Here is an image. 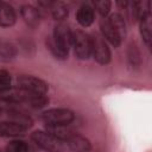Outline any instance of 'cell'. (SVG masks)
Here are the masks:
<instances>
[{"instance_id": "e0dca14e", "label": "cell", "mask_w": 152, "mask_h": 152, "mask_svg": "<svg viewBox=\"0 0 152 152\" xmlns=\"http://www.w3.org/2000/svg\"><path fill=\"white\" fill-rule=\"evenodd\" d=\"M6 152H28V145L24 140H13L6 146Z\"/></svg>"}, {"instance_id": "5b68a950", "label": "cell", "mask_w": 152, "mask_h": 152, "mask_svg": "<svg viewBox=\"0 0 152 152\" xmlns=\"http://www.w3.org/2000/svg\"><path fill=\"white\" fill-rule=\"evenodd\" d=\"M91 39V55L94 56V59L100 64H108L112 58L110 50L104 42V39L101 36H93Z\"/></svg>"}, {"instance_id": "3957f363", "label": "cell", "mask_w": 152, "mask_h": 152, "mask_svg": "<svg viewBox=\"0 0 152 152\" xmlns=\"http://www.w3.org/2000/svg\"><path fill=\"white\" fill-rule=\"evenodd\" d=\"M72 46L78 59H88L91 55V39L81 30L72 31Z\"/></svg>"}, {"instance_id": "d6986e66", "label": "cell", "mask_w": 152, "mask_h": 152, "mask_svg": "<svg viewBox=\"0 0 152 152\" xmlns=\"http://www.w3.org/2000/svg\"><path fill=\"white\" fill-rule=\"evenodd\" d=\"M94 6L96 8V11L102 15V17H106L109 11H110V6H112V2L108 1V0H100V1H95L94 2Z\"/></svg>"}, {"instance_id": "8fae6325", "label": "cell", "mask_w": 152, "mask_h": 152, "mask_svg": "<svg viewBox=\"0 0 152 152\" xmlns=\"http://www.w3.org/2000/svg\"><path fill=\"white\" fill-rule=\"evenodd\" d=\"M20 13H21V17L24 19V21L31 26V27H37L39 25V21H40V14H39V11L31 6V5H23L21 8H20Z\"/></svg>"}, {"instance_id": "7c38bea8", "label": "cell", "mask_w": 152, "mask_h": 152, "mask_svg": "<svg viewBox=\"0 0 152 152\" xmlns=\"http://www.w3.org/2000/svg\"><path fill=\"white\" fill-rule=\"evenodd\" d=\"M100 28H101V32H102V38H104L106 40H108L114 46H119L120 45L121 39L118 37V34L115 33V31L110 26V24H109V21H108L107 18L101 19V21H100Z\"/></svg>"}, {"instance_id": "ffe728a7", "label": "cell", "mask_w": 152, "mask_h": 152, "mask_svg": "<svg viewBox=\"0 0 152 152\" xmlns=\"http://www.w3.org/2000/svg\"><path fill=\"white\" fill-rule=\"evenodd\" d=\"M11 87V75L6 70H0V90L8 89Z\"/></svg>"}, {"instance_id": "52a82bcc", "label": "cell", "mask_w": 152, "mask_h": 152, "mask_svg": "<svg viewBox=\"0 0 152 152\" xmlns=\"http://www.w3.org/2000/svg\"><path fill=\"white\" fill-rule=\"evenodd\" d=\"M28 129L27 126L17 121L0 122V137H19L24 135Z\"/></svg>"}, {"instance_id": "2e32d148", "label": "cell", "mask_w": 152, "mask_h": 152, "mask_svg": "<svg viewBox=\"0 0 152 152\" xmlns=\"http://www.w3.org/2000/svg\"><path fill=\"white\" fill-rule=\"evenodd\" d=\"M28 104H31L34 108H42L45 107L49 102V99L45 95H39V94H28V97L26 100Z\"/></svg>"}, {"instance_id": "7402d4cb", "label": "cell", "mask_w": 152, "mask_h": 152, "mask_svg": "<svg viewBox=\"0 0 152 152\" xmlns=\"http://www.w3.org/2000/svg\"><path fill=\"white\" fill-rule=\"evenodd\" d=\"M0 114H1V109H0Z\"/></svg>"}, {"instance_id": "8992f818", "label": "cell", "mask_w": 152, "mask_h": 152, "mask_svg": "<svg viewBox=\"0 0 152 152\" xmlns=\"http://www.w3.org/2000/svg\"><path fill=\"white\" fill-rule=\"evenodd\" d=\"M53 42L64 51L69 52L70 46H72V31L69 28L68 25L61 23L56 25L52 34Z\"/></svg>"}, {"instance_id": "277c9868", "label": "cell", "mask_w": 152, "mask_h": 152, "mask_svg": "<svg viewBox=\"0 0 152 152\" xmlns=\"http://www.w3.org/2000/svg\"><path fill=\"white\" fill-rule=\"evenodd\" d=\"M17 83L18 87L30 94H39V95H45L48 93V84L34 76L31 75H20L17 78Z\"/></svg>"}, {"instance_id": "6da1fadb", "label": "cell", "mask_w": 152, "mask_h": 152, "mask_svg": "<svg viewBox=\"0 0 152 152\" xmlns=\"http://www.w3.org/2000/svg\"><path fill=\"white\" fill-rule=\"evenodd\" d=\"M31 139L37 146L46 152H63L66 147V142L64 140L45 131H34L31 134Z\"/></svg>"}, {"instance_id": "ac0fdd59", "label": "cell", "mask_w": 152, "mask_h": 152, "mask_svg": "<svg viewBox=\"0 0 152 152\" xmlns=\"http://www.w3.org/2000/svg\"><path fill=\"white\" fill-rule=\"evenodd\" d=\"M48 46L50 49V51L52 52V55L56 57V58H59V59H65L68 57V52L64 51L63 49H61L52 39V37H50L48 39Z\"/></svg>"}, {"instance_id": "9c48e42d", "label": "cell", "mask_w": 152, "mask_h": 152, "mask_svg": "<svg viewBox=\"0 0 152 152\" xmlns=\"http://www.w3.org/2000/svg\"><path fill=\"white\" fill-rule=\"evenodd\" d=\"M139 23H140V34L144 42L150 46L152 39V15L150 10L144 12V14L139 19Z\"/></svg>"}, {"instance_id": "603a6c76", "label": "cell", "mask_w": 152, "mask_h": 152, "mask_svg": "<svg viewBox=\"0 0 152 152\" xmlns=\"http://www.w3.org/2000/svg\"><path fill=\"white\" fill-rule=\"evenodd\" d=\"M0 152H1V151H0Z\"/></svg>"}, {"instance_id": "9a60e30c", "label": "cell", "mask_w": 152, "mask_h": 152, "mask_svg": "<svg viewBox=\"0 0 152 152\" xmlns=\"http://www.w3.org/2000/svg\"><path fill=\"white\" fill-rule=\"evenodd\" d=\"M51 14L55 20H64L66 17H68V7L63 4V2H52L51 4Z\"/></svg>"}, {"instance_id": "7a4b0ae2", "label": "cell", "mask_w": 152, "mask_h": 152, "mask_svg": "<svg viewBox=\"0 0 152 152\" xmlns=\"http://www.w3.org/2000/svg\"><path fill=\"white\" fill-rule=\"evenodd\" d=\"M42 119L48 126H66L74 121L75 114L66 108H52L45 110Z\"/></svg>"}, {"instance_id": "44dd1931", "label": "cell", "mask_w": 152, "mask_h": 152, "mask_svg": "<svg viewBox=\"0 0 152 152\" xmlns=\"http://www.w3.org/2000/svg\"><path fill=\"white\" fill-rule=\"evenodd\" d=\"M128 57H129V61L133 65H139L140 63V55H139V51L135 49V46H131L129 49V52H128Z\"/></svg>"}, {"instance_id": "4fadbf2b", "label": "cell", "mask_w": 152, "mask_h": 152, "mask_svg": "<svg viewBox=\"0 0 152 152\" xmlns=\"http://www.w3.org/2000/svg\"><path fill=\"white\" fill-rule=\"evenodd\" d=\"M76 19H77L78 24L84 26V27L91 25L93 21H94V10H93V7H90L87 4H83L76 13Z\"/></svg>"}, {"instance_id": "ba28073f", "label": "cell", "mask_w": 152, "mask_h": 152, "mask_svg": "<svg viewBox=\"0 0 152 152\" xmlns=\"http://www.w3.org/2000/svg\"><path fill=\"white\" fill-rule=\"evenodd\" d=\"M66 145L72 150L74 152H90L91 151V144L90 141L77 133H71L69 138L65 140Z\"/></svg>"}, {"instance_id": "5bb4252c", "label": "cell", "mask_w": 152, "mask_h": 152, "mask_svg": "<svg viewBox=\"0 0 152 152\" xmlns=\"http://www.w3.org/2000/svg\"><path fill=\"white\" fill-rule=\"evenodd\" d=\"M107 19H108L110 26L113 27V30L115 31V33L118 34V37L122 40L126 37V23H125L124 18L119 13H114Z\"/></svg>"}, {"instance_id": "30bf717a", "label": "cell", "mask_w": 152, "mask_h": 152, "mask_svg": "<svg viewBox=\"0 0 152 152\" xmlns=\"http://www.w3.org/2000/svg\"><path fill=\"white\" fill-rule=\"evenodd\" d=\"M17 14L14 8L7 2H0V26L10 27L15 24Z\"/></svg>"}]
</instances>
